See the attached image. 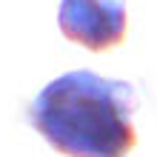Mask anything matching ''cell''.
I'll return each mask as SVG.
<instances>
[{"mask_svg": "<svg viewBox=\"0 0 157 157\" xmlns=\"http://www.w3.org/2000/svg\"><path fill=\"white\" fill-rule=\"evenodd\" d=\"M137 91L126 80L77 69L54 77L29 106V123L66 157H126L137 146Z\"/></svg>", "mask_w": 157, "mask_h": 157, "instance_id": "1", "label": "cell"}, {"mask_svg": "<svg viewBox=\"0 0 157 157\" xmlns=\"http://www.w3.org/2000/svg\"><path fill=\"white\" fill-rule=\"evenodd\" d=\"M57 26L66 40L106 52L126 40V0H60Z\"/></svg>", "mask_w": 157, "mask_h": 157, "instance_id": "2", "label": "cell"}]
</instances>
